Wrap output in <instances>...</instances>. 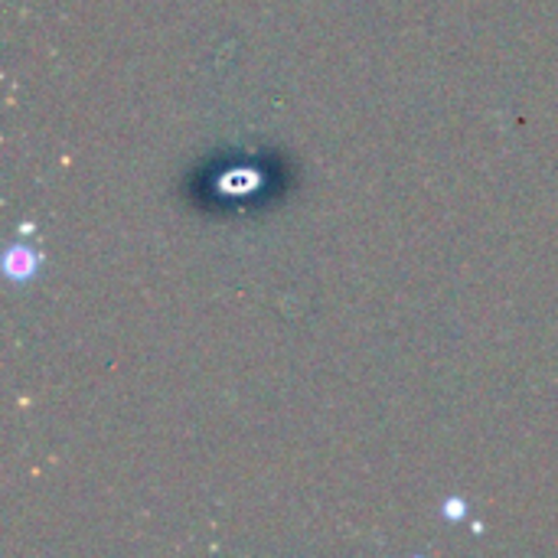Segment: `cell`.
I'll use <instances>...</instances> for the list:
<instances>
[{"instance_id":"obj_1","label":"cell","mask_w":558,"mask_h":558,"mask_svg":"<svg viewBox=\"0 0 558 558\" xmlns=\"http://www.w3.org/2000/svg\"><path fill=\"white\" fill-rule=\"evenodd\" d=\"M33 268H36V255L33 252H26L23 245L10 248V255H7V275L10 278H29Z\"/></svg>"},{"instance_id":"obj_2","label":"cell","mask_w":558,"mask_h":558,"mask_svg":"<svg viewBox=\"0 0 558 558\" xmlns=\"http://www.w3.org/2000/svg\"><path fill=\"white\" fill-rule=\"evenodd\" d=\"M461 507H464V504H461V500H451V504H448V510H445V513H448V517H451V520H458V517H461V513H464V510H461Z\"/></svg>"}]
</instances>
